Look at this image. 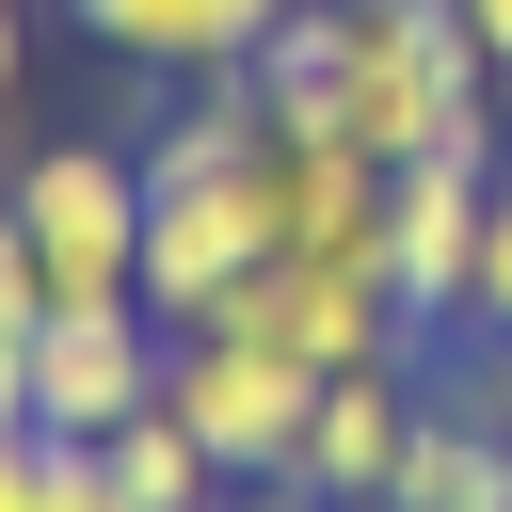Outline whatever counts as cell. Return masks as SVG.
<instances>
[{"label":"cell","instance_id":"cell-5","mask_svg":"<svg viewBox=\"0 0 512 512\" xmlns=\"http://www.w3.org/2000/svg\"><path fill=\"white\" fill-rule=\"evenodd\" d=\"M480 208H496V160H384V224H368V272L400 288V320H464V272H480Z\"/></svg>","mask_w":512,"mask_h":512},{"label":"cell","instance_id":"cell-18","mask_svg":"<svg viewBox=\"0 0 512 512\" xmlns=\"http://www.w3.org/2000/svg\"><path fill=\"white\" fill-rule=\"evenodd\" d=\"M352 512H400V496H352Z\"/></svg>","mask_w":512,"mask_h":512},{"label":"cell","instance_id":"cell-6","mask_svg":"<svg viewBox=\"0 0 512 512\" xmlns=\"http://www.w3.org/2000/svg\"><path fill=\"white\" fill-rule=\"evenodd\" d=\"M160 320L144 304H48L32 320V432H64V448H112L144 400H160Z\"/></svg>","mask_w":512,"mask_h":512},{"label":"cell","instance_id":"cell-16","mask_svg":"<svg viewBox=\"0 0 512 512\" xmlns=\"http://www.w3.org/2000/svg\"><path fill=\"white\" fill-rule=\"evenodd\" d=\"M464 400H480V416H496V432H512V336H496V352H480V384H464Z\"/></svg>","mask_w":512,"mask_h":512},{"label":"cell","instance_id":"cell-4","mask_svg":"<svg viewBox=\"0 0 512 512\" xmlns=\"http://www.w3.org/2000/svg\"><path fill=\"white\" fill-rule=\"evenodd\" d=\"M224 336H272L288 368H320V384H336V368H400V336H416V320H400V288H384L368 256H304V240H272V256L240 272Z\"/></svg>","mask_w":512,"mask_h":512},{"label":"cell","instance_id":"cell-9","mask_svg":"<svg viewBox=\"0 0 512 512\" xmlns=\"http://www.w3.org/2000/svg\"><path fill=\"white\" fill-rule=\"evenodd\" d=\"M384 496H400V512H496V496H512V432H496L480 400H416Z\"/></svg>","mask_w":512,"mask_h":512},{"label":"cell","instance_id":"cell-12","mask_svg":"<svg viewBox=\"0 0 512 512\" xmlns=\"http://www.w3.org/2000/svg\"><path fill=\"white\" fill-rule=\"evenodd\" d=\"M464 320H480V336H512V176H496V208H480V272H464Z\"/></svg>","mask_w":512,"mask_h":512},{"label":"cell","instance_id":"cell-15","mask_svg":"<svg viewBox=\"0 0 512 512\" xmlns=\"http://www.w3.org/2000/svg\"><path fill=\"white\" fill-rule=\"evenodd\" d=\"M0 432H32V336H0Z\"/></svg>","mask_w":512,"mask_h":512},{"label":"cell","instance_id":"cell-13","mask_svg":"<svg viewBox=\"0 0 512 512\" xmlns=\"http://www.w3.org/2000/svg\"><path fill=\"white\" fill-rule=\"evenodd\" d=\"M32 320H48V256H32V224L0 192V336H32Z\"/></svg>","mask_w":512,"mask_h":512},{"label":"cell","instance_id":"cell-8","mask_svg":"<svg viewBox=\"0 0 512 512\" xmlns=\"http://www.w3.org/2000/svg\"><path fill=\"white\" fill-rule=\"evenodd\" d=\"M96 48H128V64H160V80H224V64H256L304 0H64Z\"/></svg>","mask_w":512,"mask_h":512},{"label":"cell","instance_id":"cell-17","mask_svg":"<svg viewBox=\"0 0 512 512\" xmlns=\"http://www.w3.org/2000/svg\"><path fill=\"white\" fill-rule=\"evenodd\" d=\"M16 64H32V0H0V96H16Z\"/></svg>","mask_w":512,"mask_h":512},{"label":"cell","instance_id":"cell-14","mask_svg":"<svg viewBox=\"0 0 512 512\" xmlns=\"http://www.w3.org/2000/svg\"><path fill=\"white\" fill-rule=\"evenodd\" d=\"M448 16H464V48H480V64L512 80V0H448Z\"/></svg>","mask_w":512,"mask_h":512},{"label":"cell","instance_id":"cell-2","mask_svg":"<svg viewBox=\"0 0 512 512\" xmlns=\"http://www.w3.org/2000/svg\"><path fill=\"white\" fill-rule=\"evenodd\" d=\"M16 224L48 256V304H144V160L128 144H32L16 160Z\"/></svg>","mask_w":512,"mask_h":512},{"label":"cell","instance_id":"cell-11","mask_svg":"<svg viewBox=\"0 0 512 512\" xmlns=\"http://www.w3.org/2000/svg\"><path fill=\"white\" fill-rule=\"evenodd\" d=\"M0 512H112V464L64 432H0Z\"/></svg>","mask_w":512,"mask_h":512},{"label":"cell","instance_id":"cell-3","mask_svg":"<svg viewBox=\"0 0 512 512\" xmlns=\"http://www.w3.org/2000/svg\"><path fill=\"white\" fill-rule=\"evenodd\" d=\"M160 400L192 416V448H208V464H224V496H240V480H288L320 368H288L272 336H224V320H192V336L160 352Z\"/></svg>","mask_w":512,"mask_h":512},{"label":"cell","instance_id":"cell-1","mask_svg":"<svg viewBox=\"0 0 512 512\" xmlns=\"http://www.w3.org/2000/svg\"><path fill=\"white\" fill-rule=\"evenodd\" d=\"M240 96L272 128H336L368 160H464V144L496 160V64L464 48L448 0H304L240 64Z\"/></svg>","mask_w":512,"mask_h":512},{"label":"cell","instance_id":"cell-7","mask_svg":"<svg viewBox=\"0 0 512 512\" xmlns=\"http://www.w3.org/2000/svg\"><path fill=\"white\" fill-rule=\"evenodd\" d=\"M400 432H416V384H400V368H336V384L304 400L288 480H304L320 512H352V496H384V480H400Z\"/></svg>","mask_w":512,"mask_h":512},{"label":"cell","instance_id":"cell-10","mask_svg":"<svg viewBox=\"0 0 512 512\" xmlns=\"http://www.w3.org/2000/svg\"><path fill=\"white\" fill-rule=\"evenodd\" d=\"M96 464H112V512H224V464L192 448V416H176V400H144Z\"/></svg>","mask_w":512,"mask_h":512}]
</instances>
